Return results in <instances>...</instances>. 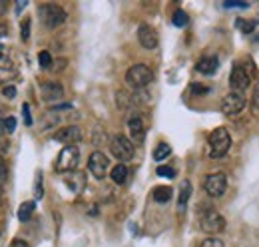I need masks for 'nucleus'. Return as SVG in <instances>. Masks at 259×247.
Wrapping results in <instances>:
<instances>
[{
	"label": "nucleus",
	"mask_w": 259,
	"mask_h": 247,
	"mask_svg": "<svg viewBox=\"0 0 259 247\" xmlns=\"http://www.w3.org/2000/svg\"><path fill=\"white\" fill-rule=\"evenodd\" d=\"M207 146H209V158L211 160H219L223 158L229 148H231V136L225 128H215L209 138H207Z\"/></svg>",
	"instance_id": "f257e3e1"
},
{
	"label": "nucleus",
	"mask_w": 259,
	"mask_h": 247,
	"mask_svg": "<svg viewBox=\"0 0 259 247\" xmlns=\"http://www.w3.org/2000/svg\"><path fill=\"white\" fill-rule=\"evenodd\" d=\"M126 82L134 90H144L146 86H150L154 82V70L146 64H134L126 72Z\"/></svg>",
	"instance_id": "f03ea898"
},
{
	"label": "nucleus",
	"mask_w": 259,
	"mask_h": 247,
	"mask_svg": "<svg viewBox=\"0 0 259 247\" xmlns=\"http://www.w3.org/2000/svg\"><path fill=\"white\" fill-rule=\"evenodd\" d=\"M38 16H40V22L46 26V28H58L60 24L66 22V10L58 4H40L38 6Z\"/></svg>",
	"instance_id": "7ed1b4c3"
},
{
	"label": "nucleus",
	"mask_w": 259,
	"mask_h": 247,
	"mask_svg": "<svg viewBox=\"0 0 259 247\" xmlns=\"http://www.w3.org/2000/svg\"><path fill=\"white\" fill-rule=\"evenodd\" d=\"M78 164H80V150H78V146H64L62 152L56 158L54 170L60 172V174H70V172H76Z\"/></svg>",
	"instance_id": "20e7f679"
},
{
	"label": "nucleus",
	"mask_w": 259,
	"mask_h": 247,
	"mask_svg": "<svg viewBox=\"0 0 259 247\" xmlns=\"http://www.w3.org/2000/svg\"><path fill=\"white\" fill-rule=\"evenodd\" d=\"M110 152H112V156L116 160H120L124 164V162H130L134 158L136 148H134V142L130 138H126L122 134H116V136L110 138Z\"/></svg>",
	"instance_id": "39448f33"
},
{
	"label": "nucleus",
	"mask_w": 259,
	"mask_h": 247,
	"mask_svg": "<svg viewBox=\"0 0 259 247\" xmlns=\"http://www.w3.org/2000/svg\"><path fill=\"white\" fill-rule=\"evenodd\" d=\"M199 227L203 233H209V235H217L225 229V217L213 209H205L201 215H199Z\"/></svg>",
	"instance_id": "423d86ee"
},
{
	"label": "nucleus",
	"mask_w": 259,
	"mask_h": 247,
	"mask_svg": "<svg viewBox=\"0 0 259 247\" xmlns=\"http://www.w3.org/2000/svg\"><path fill=\"white\" fill-rule=\"evenodd\" d=\"M243 108H245V96H243L241 92H229V94L223 96V100H221V112H223V116H227V118L239 116V114L243 112Z\"/></svg>",
	"instance_id": "0eeeda50"
},
{
	"label": "nucleus",
	"mask_w": 259,
	"mask_h": 247,
	"mask_svg": "<svg viewBox=\"0 0 259 247\" xmlns=\"http://www.w3.org/2000/svg\"><path fill=\"white\" fill-rule=\"evenodd\" d=\"M203 187H205V191H207L209 197H221L225 193V189H227V178H225V174L223 172L209 174L205 178V182H203Z\"/></svg>",
	"instance_id": "6e6552de"
},
{
	"label": "nucleus",
	"mask_w": 259,
	"mask_h": 247,
	"mask_svg": "<svg viewBox=\"0 0 259 247\" xmlns=\"http://www.w3.org/2000/svg\"><path fill=\"white\" fill-rule=\"evenodd\" d=\"M88 170L96 180H104L108 176V170H110V160L102 152H92L90 160H88Z\"/></svg>",
	"instance_id": "1a4fd4ad"
},
{
	"label": "nucleus",
	"mask_w": 259,
	"mask_h": 247,
	"mask_svg": "<svg viewBox=\"0 0 259 247\" xmlns=\"http://www.w3.org/2000/svg\"><path fill=\"white\" fill-rule=\"evenodd\" d=\"M249 82H251V78H249L247 68L241 66V64H235L231 68V74H229V88H231V92H241L243 94V90H247Z\"/></svg>",
	"instance_id": "9d476101"
},
{
	"label": "nucleus",
	"mask_w": 259,
	"mask_h": 247,
	"mask_svg": "<svg viewBox=\"0 0 259 247\" xmlns=\"http://www.w3.org/2000/svg\"><path fill=\"white\" fill-rule=\"evenodd\" d=\"M128 132H130V140L134 144H142L146 138V124L142 120L140 114H132L128 118Z\"/></svg>",
	"instance_id": "9b49d317"
},
{
	"label": "nucleus",
	"mask_w": 259,
	"mask_h": 247,
	"mask_svg": "<svg viewBox=\"0 0 259 247\" xmlns=\"http://www.w3.org/2000/svg\"><path fill=\"white\" fill-rule=\"evenodd\" d=\"M54 140L66 146H76L82 140V130L78 126H64L54 134Z\"/></svg>",
	"instance_id": "f8f14e48"
},
{
	"label": "nucleus",
	"mask_w": 259,
	"mask_h": 247,
	"mask_svg": "<svg viewBox=\"0 0 259 247\" xmlns=\"http://www.w3.org/2000/svg\"><path fill=\"white\" fill-rule=\"evenodd\" d=\"M138 40L142 44V48L146 50H156L158 48V32L150 26V24H140L138 26Z\"/></svg>",
	"instance_id": "ddd939ff"
},
{
	"label": "nucleus",
	"mask_w": 259,
	"mask_h": 247,
	"mask_svg": "<svg viewBox=\"0 0 259 247\" xmlns=\"http://www.w3.org/2000/svg\"><path fill=\"white\" fill-rule=\"evenodd\" d=\"M40 96H42L44 102H58V100L64 98V88H62L60 82L50 80V82H44L40 86Z\"/></svg>",
	"instance_id": "4468645a"
},
{
	"label": "nucleus",
	"mask_w": 259,
	"mask_h": 247,
	"mask_svg": "<svg viewBox=\"0 0 259 247\" xmlns=\"http://www.w3.org/2000/svg\"><path fill=\"white\" fill-rule=\"evenodd\" d=\"M86 184H88V180H86V176L82 172H70V174L64 176V185L72 193H82L86 189Z\"/></svg>",
	"instance_id": "2eb2a0df"
},
{
	"label": "nucleus",
	"mask_w": 259,
	"mask_h": 247,
	"mask_svg": "<svg viewBox=\"0 0 259 247\" xmlns=\"http://www.w3.org/2000/svg\"><path fill=\"white\" fill-rule=\"evenodd\" d=\"M217 66H219L217 56H201V58L197 60V64H195V70H197L199 74L211 76V74H215Z\"/></svg>",
	"instance_id": "dca6fc26"
},
{
	"label": "nucleus",
	"mask_w": 259,
	"mask_h": 247,
	"mask_svg": "<svg viewBox=\"0 0 259 247\" xmlns=\"http://www.w3.org/2000/svg\"><path fill=\"white\" fill-rule=\"evenodd\" d=\"M110 178H112V182H114V184H118V185L126 184V182H128V168H126L124 164H118L116 168H112Z\"/></svg>",
	"instance_id": "f3484780"
},
{
	"label": "nucleus",
	"mask_w": 259,
	"mask_h": 247,
	"mask_svg": "<svg viewBox=\"0 0 259 247\" xmlns=\"http://www.w3.org/2000/svg\"><path fill=\"white\" fill-rule=\"evenodd\" d=\"M190 195H192V184L186 180L184 184H182V189H180V197H178V209L180 211H184L186 209V205H188V199H190Z\"/></svg>",
	"instance_id": "a211bd4d"
},
{
	"label": "nucleus",
	"mask_w": 259,
	"mask_h": 247,
	"mask_svg": "<svg viewBox=\"0 0 259 247\" xmlns=\"http://www.w3.org/2000/svg\"><path fill=\"white\" fill-rule=\"evenodd\" d=\"M172 187H168V185H160V187H156L154 189V199L158 201V203H168L170 199H172Z\"/></svg>",
	"instance_id": "6ab92c4d"
},
{
	"label": "nucleus",
	"mask_w": 259,
	"mask_h": 247,
	"mask_svg": "<svg viewBox=\"0 0 259 247\" xmlns=\"http://www.w3.org/2000/svg\"><path fill=\"white\" fill-rule=\"evenodd\" d=\"M34 209H36V203H34V201H24V203L20 205V209H18V219H20V221H30Z\"/></svg>",
	"instance_id": "aec40b11"
},
{
	"label": "nucleus",
	"mask_w": 259,
	"mask_h": 247,
	"mask_svg": "<svg viewBox=\"0 0 259 247\" xmlns=\"http://www.w3.org/2000/svg\"><path fill=\"white\" fill-rule=\"evenodd\" d=\"M172 154V148H170V144H166V142H160L158 146H156V150H154V160L156 162H164L168 156Z\"/></svg>",
	"instance_id": "412c9836"
},
{
	"label": "nucleus",
	"mask_w": 259,
	"mask_h": 247,
	"mask_svg": "<svg viewBox=\"0 0 259 247\" xmlns=\"http://www.w3.org/2000/svg\"><path fill=\"white\" fill-rule=\"evenodd\" d=\"M12 76H16V68L12 66V62H4L2 66H0V78L8 80V78H12Z\"/></svg>",
	"instance_id": "4be33fe9"
},
{
	"label": "nucleus",
	"mask_w": 259,
	"mask_h": 247,
	"mask_svg": "<svg viewBox=\"0 0 259 247\" xmlns=\"http://www.w3.org/2000/svg\"><path fill=\"white\" fill-rule=\"evenodd\" d=\"M132 100H134V98H130L126 92H118V94H116V102H118V106H120V108H124V110H128V108H130Z\"/></svg>",
	"instance_id": "5701e85b"
},
{
	"label": "nucleus",
	"mask_w": 259,
	"mask_h": 247,
	"mask_svg": "<svg viewBox=\"0 0 259 247\" xmlns=\"http://www.w3.org/2000/svg\"><path fill=\"white\" fill-rule=\"evenodd\" d=\"M172 22H174V26H178V28H184V26L188 24V14H186L184 10H178V12L174 14Z\"/></svg>",
	"instance_id": "b1692460"
},
{
	"label": "nucleus",
	"mask_w": 259,
	"mask_h": 247,
	"mask_svg": "<svg viewBox=\"0 0 259 247\" xmlns=\"http://www.w3.org/2000/svg\"><path fill=\"white\" fill-rule=\"evenodd\" d=\"M38 62H40V68H44V70H48V68L54 64L50 52H46V50H42V52L38 54Z\"/></svg>",
	"instance_id": "393cba45"
},
{
	"label": "nucleus",
	"mask_w": 259,
	"mask_h": 247,
	"mask_svg": "<svg viewBox=\"0 0 259 247\" xmlns=\"http://www.w3.org/2000/svg\"><path fill=\"white\" fill-rule=\"evenodd\" d=\"M156 174H158L160 178H170V180H174V178H176V170H174V168H170V166H158Z\"/></svg>",
	"instance_id": "a878e982"
},
{
	"label": "nucleus",
	"mask_w": 259,
	"mask_h": 247,
	"mask_svg": "<svg viewBox=\"0 0 259 247\" xmlns=\"http://www.w3.org/2000/svg\"><path fill=\"white\" fill-rule=\"evenodd\" d=\"M251 108H253L255 112H259V80L255 82L253 92H251Z\"/></svg>",
	"instance_id": "bb28decb"
},
{
	"label": "nucleus",
	"mask_w": 259,
	"mask_h": 247,
	"mask_svg": "<svg viewBox=\"0 0 259 247\" xmlns=\"http://www.w3.org/2000/svg\"><path fill=\"white\" fill-rule=\"evenodd\" d=\"M16 130V118L14 116H8L6 120H4V132L6 134H12Z\"/></svg>",
	"instance_id": "cd10ccee"
},
{
	"label": "nucleus",
	"mask_w": 259,
	"mask_h": 247,
	"mask_svg": "<svg viewBox=\"0 0 259 247\" xmlns=\"http://www.w3.org/2000/svg\"><path fill=\"white\" fill-rule=\"evenodd\" d=\"M6 178H8V168H6V162L2 160V156H0V185L6 184Z\"/></svg>",
	"instance_id": "c85d7f7f"
},
{
	"label": "nucleus",
	"mask_w": 259,
	"mask_h": 247,
	"mask_svg": "<svg viewBox=\"0 0 259 247\" xmlns=\"http://www.w3.org/2000/svg\"><path fill=\"white\" fill-rule=\"evenodd\" d=\"M20 38H22V40H28V38H30V20H28V18L20 24Z\"/></svg>",
	"instance_id": "c756f323"
},
{
	"label": "nucleus",
	"mask_w": 259,
	"mask_h": 247,
	"mask_svg": "<svg viewBox=\"0 0 259 247\" xmlns=\"http://www.w3.org/2000/svg\"><path fill=\"white\" fill-rule=\"evenodd\" d=\"M2 94H4L6 100H14V98H16V88H14L12 84H6V86L2 88Z\"/></svg>",
	"instance_id": "7c9ffc66"
},
{
	"label": "nucleus",
	"mask_w": 259,
	"mask_h": 247,
	"mask_svg": "<svg viewBox=\"0 0 259 247\" xmlns=\"http://www.w3.org/2000/svg\"><path fill=\"white\" fill-rule=\"evenodd\" d=\"M34 195L36 199H40L44 195V187H42V174L38 172V178H36V187H34Z\"/></svg>",
	"instance_id": "2f4dec72"
},
{
	"label": "nucleus",
	"mask_w": 259,
	"mask_h": 247,
	"mask_svg": "<svg viewBox=\"0 0 259 247\" xmlns=\"http://www.w3.org/2000/svg\"><path fill=\"white\" fill-rule=\"evenodd\" d=\"M201 247H225V245H223L221 239H217V237H209V239H205V241L201 243Z\"/></svg>",
	"instance_id": "473e14b6"
},
{
	"label": "nucleus",
	"mask_w": 259,
	"mask_h": 247,
	"mask_svg": "<svg viewBox=\"0 0 259 247\" xmlns=\"http://www.w3.org/2000/svg\"><path fill=\"white\" fill-rule=\"evenodd\" d=\"M192 94H197V96H201V94H207L209 92V88L207 86H201V84H192Z\"/></svg>",
	"instance_id": "72a5a7b5"
},
{
	"label": "nucleus",
	"mask_w": 259,
	"mask_h": 247,
	"mask_svg": "<svg viewBox=\"0 0 259 247\" xmlns=\"http://www.w3.org/2000/svg\"><path fill=\"white\" fill-rule=\"evenodd\" d=\"M22 114H24V122H26V126H32V118H30V106L24 104L22 106Z\"/></svg>",
	"instance_id": "f704fd0d"
},
{
	"label": "nucleus",
	"mask_w": 259,
	"mask_h": 247,
	"mask_svg": "<svg viewBox=\"0 0 259 247\" xmlns=\"http://www.w3.org/2000/svg\"><path fill=\"white\" fill-rule=\"evenodd\" d=\"M223 6H225V8H247L249 4H247V2H225Z\"/></svg>",
	"instance_id": "c9c22d12"
},
{
	"label": "nucleus",
	"mask_w": 259,
	"mask_h": 247,
	"mask_svg": "<svg viewBox=\"0 0 259 247\" xmlns=\"http://www.w3.org/2000/svg\"><path fill=\"white\" fill-rule=\"evenodd\" d=\"M4 120H6V118H4L2 114H0V134L4 132Z\"/></svg>",
	"instance_id": "e433bc0d"
},
{
	"label": "nucleus",
	"mask_w": 259,
	"mask_h": 247,
	"mask_svg": "<svg viewBox=\"0 0 259 247\" xmlns=\"http://www.w3.org/2000/svg\"><path fill=\"white\" fill-rule=\"evenodd\" d=\"M6 34H8V26L2 24V26H0V36H6Z\"/></svg>",
	"instance_id": "4c0bfd02"
},
{
	"label": "nucleus",
	"mask_w": 259,
	"mask_h": 247,
	"mask_svg": "<svg viewBox=\"0 0 259 247\" xmlns=\"http://www.w3.org/2000/svg\"><path fill=\"white\" fill-rule=\"evenodd\" d=\"M24 6H26V2H18V4H16V10H22Z\"/></svg>",
	"instance_id": "58836bf2"
},
{
	"label": "nucleus",
	"mask_w": 259,
	"mask_h": 247,
	"mask_svg": "<svg viewBox=\"0 0 259 247\" xmlns=\"http://www.w3.org/2000/svg\"><path fill=\"white\" fill-rule=\"evenodd\" d=\"M0 54H2V44H0Z\"/></svg>",
	"instance_id": "ea45409f"
},
{
	"label": "nucleus",
	"mask_w": 259,
	"mask_h": 247,
	"mask_svg": "<svg viewBox=\"0 0 259 247\" xmlns=\"http://www.w3.org/2000/svg\"><path fill=\"white\" fill-rule=\"evenodd\" d=\"M0 60H2V54H0Z\"/></svg>",
	"instance_id": "a19ab883"
}]
</instances>
